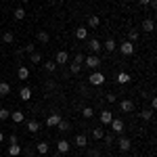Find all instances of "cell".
I'll use <instances>...</instances> for the list:
<instances>
[{"label":"cell","instance_id":"cell-1","mask_svg":"<svg viewBox=\"0 0 157 157\" xmlns=\"http://www.w3.org/2000/svg\"><path fill=\"white\" fill-rule=\"evenodd\" d=\"M101 57L98 55H90V57H84V65L88 67V69H92V71H97L98 67H101Z\"/></svg>","mask_w":157,"mask_h":157},{"label":"cell","instance_id":"cell-2","mask_svg":"<svg viewBox=\"0 0 157 157\" xmlns=\"http://www.w3.org/2000/svg\"><path fill=\"white\" fill-rule=\"evenodd\" d=\"M117 48H120V52L124 55V57H130V55H134V42H130V40H126V42H121V44H117Z\"/></svg>","mask_w":157,"mask_h":157},{"label":"cell","instance_id":"cell-3","mask_svg":"<svg viewBox=\"0 0 157 157\" xmlns=\"http://www.w3.org/2000/svg\"><path fill=\"white\" fill-rule=\"evenodd\" d=\"M88 82H90V86H103L105 84V75L101 71H92L90 78H88Z\"/></svg>","mask_w":157,"mask_h":157},{"label":"cell","instance_id":"cell-4","mask_svg":"<svg viewBox=\"0 0 157 157\" xmlns=\"http://www.w3.org/2000/svg\"><path fill=\"white\" fill-rule=\"evenodd\" d=\"M88 48L97 55V52H101V48H103V42H98L97 38H90V40H88Z\"/></svg>","mask_w":157,"mask_h":157},{"label":"cell","instance_id":"cell-5","mask_svg":"<svg viewBox=\"0 0 157 157\" xmlns=\"http://www.w3.org/2000/svg\"><path fill=\"white\" fill-rule=\"evenodd\" d=\"M111 132H115V134H121L124 132V121L121 120H111Z\"/></svg>","mask_w":157,"mask_h":157},{"label":"cell","instance_id":"cell-6","mask_svg":"<svg viewBox=\"0 0 157 157\" xmlns=\"http://www.w3.org/2000/svg\"><path fill=\"white\" fill-rule=\"evenodd\" d=\"M120 109L124 111V113H130V111H134V103L130 101V98H124L120 103Z\"/></svg>","mask_w":157,"mask_h":157},{"label":"cell","instance_id":"cell-7","mask_svg":"<svg viewBox=\"0 0 157 157\" xmlns=\"http://www.w3.org/2000/svg\"><path fill=\"white\" fill-rule=\"evenodd\" d=\"M67 61H69V55H67L65 50H59V52L55 55V63H57V65H63V63H67Z\"/></svg>","mask_w":157,"mask_h":157},{"label":"cell","instance_id":"cell-8","mask_svg":"<svg viewBox=\"0 0 157 157\" xmlns=\"http://www.w3.org/2000/svg\"><path fill=\"white\" fill-rule=\"evenodd\" d=\"M69 149H71V145H69L67 140H59V143H57V151H59V155L69 153Z\"/></svg>","mask_w":157,"mask_h":157},{"label":"cell","instance_id":"cell-9","mask_svg":"<svg viewBox=\"0 0 157 157\" xmlns=\"http://www.w3.org/2000/svg\"><path fill=\"white\" fill-rule=\"evenodd\" d=\"M130 82H132V75H130V73H126V71H120L117 73V84H130Z\"/></svg>","mask_w":157,"mask_h":157},{"label":"cell","instance_id":"cell-10","mask_svg":"<svg viewBox=\"0 0 157 157\" xmlns=\"http://www.w3.org/2000/svg\"><path fill=\"white\" fill-rule=\"evenodd\" d=\"M103 48H105V50H107V52H109V55H111L113 50H117V42H115L113 38H109L107 42H103Z\"/></svg>","mask_w":157,"mask_h":157},{"label":"cell","instance_id":"cell-11","mask_svg":"<svg viewBox=\"0 0 157 157\" xmlns=\"http://www.w3.org/2000/svg\"><path fill=\"white\" fill-rule=\"evenodd\" d=\"M117 145H120V151H121V153H126V151H130L132 143H130V138H124V136H121L120 140H117Z\"/></svg>","mask_w":157,"mask_h":157},{"label":"cell","instance_id":"cell-12","mask_svg":"<svg viewBox=\"0 0 157 157\" xmlns=\"http://www.w3.org/2000/svg\"><path fill=\"white\" fill-rule=\"evenodd\" d=\"M59 121H61V115L59 113H52V115H48V120H46V126L48 128H55V126H59Z\"/></svg>","mask_w":157,"mask_h":157},{"label":"cell","instance_id":"cell-13","mask_svg":"<svg viewBox=\"0 0 157 157\" xmlns=\"http://www.w3.org/2000/svg\"><path fill=\"white\" fill-rule=\"evenodd\" d=\"M98 117H101V124H105V126H109V124H111V120H113L111 111H107V109H105V111H101V115H98Z\"/></svg>","mask_w":157,"mask_h":157},{"label":"cell","instance_id":"cell-14","mask_svg":"<svg viewBox=\"0 0 157 157\" xmlns=\"http://www.w3.org/2000/svg\"><path fill=\"white\" fill-rule=\"evenodd\" d=\"M48 143H46V140H40V143H38L36 145V151L38 153H40V155H46V153H48Z\"/></svg>","mask_w":157,"mask_h":157},{"label":"cell","instance_id":"cell-15","mask_svg":"<svg viewBox=\"0 0 157 157\" xmlns=\"http://www.w3.org/2000/svg\"><path fill=\"white\" fill-rule=\"evenodd\" d=\"M19 98H21V101H29V98H32V88L23 86V88L19 90Z\"/></svg>","mask_w":157,"mask_h":157},{"label":"cell","instance_id":"cell-16","mask_svg":"<svg viewBox=\"0 0 157 157\" xmlns=\"http://www.w3.org/2000/svg\"><path fill=\"white\" fill-rule=\"evenodd\" d=\"M38 130H40V121H36V120H29V121H27V132L36 134Z\"/></svg>","mask_w":157,"mask_h":157},{"label":"cell","instance_id":"cell-17","mask_svg":"<svg viewBox=\"0 0 157 157\" xmlns=\"http://www.w3.org/2000/svg\"><path fill=\"white\" fill-rule=\"evenodd\" d=\"M75 38L78 40H88V27H78L75 29Z\"/></svg>","mask_w":157,"mask_h":157},{"label":"cell","instance_id":"cell-18","mask_svg":"<svg viewBox=\"0 0 157 157\" xmlns=\"http://www.w3.org/2000/svg\"><path fill=\"white\" fill-rule=\"evenodd\" d=\"M11 120L15 121V124H21V121H25L23 111H13V113H11Z\"/></svg>","mask_w":157,"mask_h":157},{"label":"cell","instance_id":"cell-19","mask_svg":"<svg viewBox=\"0 0 157 157\" xmlns=\"http://www.w3.org/2000/svg\"><path fill=\"white\" fill-rule=\"evenodd\" d=\"M11 94V84L9 82H0V97H9Z\"/></svg>","mask_w":157,"mask_h":157},{"label":"cell","instance_id":"cell-20","mask_svg":"<svg viewBox=\"0 0 157 157\" xmlns=\"http://www.w3.org/2000/svg\"><path fill=\"white\" fill-rule=\"evenodd\" d=\"M73 143H75V147H86L88 145V138H86L84 134H75V140Z\"/></svg>","mask_w":157,"mask_h":157},{"label":"cell","instance_id":"cell-21","mask_svg":"<svg viewBox=\"0 0 157 157\" xmlns=\"http://www.w3.org/2000/svg\"><path fill=\"white\" fill-rule=\"evenodd\" d=\"M21 151H23V149L19 147V143H17V145H11V147H9V155H11V157L21 155Z\"/></svg>","mask_w":157,"mask_h":157},{"label":"cell","instance_id":"cell-22","mask_svg":"<svg viewBox=\"0 0 157 157\" xmlns=\"http://www.w3.org/2000/svg\"><path fill=\"white\" fill-rule=\"evenodd\" d=\"M17 78H19V80H27V78H29V69H27V67H19V69H17Z\"/></svg>","mask_w":157,"mask_h":157},{"label":"cell","instance_id":"cell-23","mask_svg":"<svg viewBox=\"0 0 157 157\" xmlns=\"http://www.w3.org/2000/svg\"><path fill=\"white\" fill-rule=\"evenodd\" d=\"M13 15H15L17 21H21V19H25V9H23V6H17V9L13 11Z\"/></svg>","mask_w":157,"mask_h":157},{"label":"cell","instance_id":"cell-24","mask_svg":"<svg viewBox=\"0 0 157 157\" xmlns=\"http://www.w3.org/2000/svg\"><path fill=\"white\" fill-rule=\"evenodd\" d=\"M13 40H15L13 32H4V34H2V38H0V42H2V44H11Z\"/></svg>","mask_w":157,"mask_h":157},{"label":"cell","instance_id":"cell-25","mask_svg":"<svg viewBox=\"0 0 157 157\" xmlns=\"http://www.w3.org/2000/svg\"><path fill=\"white\" fill-rule=\"evenodd\" d=\"M143 29H145V32H153V29H155L153 19H145V21H143Z\"/></svg>","mask_w":157,"mask_h":157},{"label":"cell","instance_id":"cell-26","mask_svg":"<svg viewBox=\"0 0 157 157\" xmlns=\"http://www.w3.org/2000/svg\"><path fill=\"white\" fill-rule=\"evenodd\" d=\"M82 115H84L86 120L94 117V109H92V107H84V109H82Z\"/></svg>","mask_w":157,"mask_h":157},{"label":"cell","instance_id":"cell-27","mask_svg":"<svg viewBox=\"0 0 157 157\" xmlns=\"http://www.w3.org/2000/svg\"><path fill=\"white\" fill-rule=\"evenodd\" d=\"M101 25V19H98L97 15H92L90 19H88V27H98Z\"/></svg>","mask_w":157,"mask_h":157},{"label":"cell","instance_id":"cell-28","mask_svg":"<svg viewBox=\"0 0 157 157\" xmlns=\"http://www.w3.org/2000/svg\"><path fill=\"white\" fill-rule=\"evenodd\" d=\"M44 69H46L48 73H52L55 69H57V63H55V61H46V63H44Z\"/></svg>","mask_w":157,"mask_h":157},{"label":"cell","instance_id":"cell-29","mask_svg":"<svg viewBox=\"0 0 157 157\" xmlns=\"http://www.w3.org/2000/svg\"><path fill=\"white\" fill-rule=\"evenodd\" d=\"M92 136H94L97 140H101V138L105 136V130H103V128H94V130H92Z\"/></svg>","mask_w":157,"mask_h":157},{"label":"cell","instance_id":"cell-30","mask_svg":"<svg viewBox=\"0 0 157 157\" xmlns=\"http://www.w3.org/2000/svg\"><path fill=\"white\" fill-rule=\"evenodd\" d=\"M38 40H40V42H44V44H46V42H48V40H50L48 32H38Z\"/></svg>","mask_w":157,"mask_h":157},{"label":"cell","instance_id":"cell-31","mask_svg":"<svg viewBox=\"0 0 157 157\" xmlns=\"http://www.w3.org/2000/svg\"><path fill=\"white\" fill-rule=\"evenodd\" d=\"M69 71H71V73H80V71H82V65H80V63H75V61H73L71 65H69Z\"/></svg>","mask_w":157,"mask_h":157},{"label":"cell","instance_id":"cell-32","mask_svg":"<svg viewBox=\"0 0 157 157\" xmlns=\"http://www.w3.org/2000/svg\"><path fill=\"white\" fill-rule=\"evenodd\" d=\"M9 117H11V111H9V109H4V107H2V109H0V120H2V121H6Z\"/></svg>","mask_w":157,"mask_h":157},{"label":"cell","instance_id":"cell-33","mask_svg":"<svg viewBox=\"0 0 157 157\" xmlns=\"http://www.w3.org/2000/svg\"><path fill=\"white\" fill-rule=\"evenodd\" d=\"M29 61H32V63H40V61H42V55H40V52H36V50H34V52H32V55H29Z\"/></svg>","mask_w":157,"mask_h":157},{"label":"cell","instance_id":"cell-34","mask_svg":"<svg viewBox=\"0 0 157 157\" xmlns=\"http://www.w3.org/2000/svg\"><path fill=\"white\" fill-rule=\"evenodd\" d=\"M57 128H59V130H63V132H67V130H69V121L61 120V121H59V126H57Z\"/></svg>","mask_w":157,"mask_h":157},{"label":"cell","instance_id":"cell-35","mask_svg":"<svg viewBox=\"0 0 157 157\" xmlns=\"http://www.w3.org/2000/svg\"><path fill=\"white\" fill-rule=\"evenodd\" d=\"M151 117H153V109H151V111H143V113H140V120H145V121H149Z\"/></svg>","mask_w":157,"mask_h":157},{"label":"cell","instance_id":"cell-36","mask_svg":"<svg viewBox=\"0 0 157 157\" xmlns=\"http://www.w3.org/2000/svg\"><path fill=\"white\" fill-rule=\"evenodd\" d=\"M128 38H130V42L138 40V32H136V29H130V32H128Z\"/></svg>","mask_w":157,"mask_h":157},{"label":"cell","instance_id":"cell-37","mask_svg":"<svg viewBox=\"0 0 157 157\" xmlns=\"http://www.w3.org/2000/svg\"><path fill=\"white\" fill-rule=\"evenodd\" d=\"M105 101H107V103H115V101H117V97H115L113 92H109L107 97H105Z\"/></svg>","mask_w":157,"mask_h":157},{"label":"cell","instance_id":"cell-38","mask_svg":"<svg viewBox=\"0 0 157 157\" xmlns=\"http://www.w3.org/2000/svg\"><path fill=\"white\" fill-rule=\"evenodd\" d=\"M23 50H25V52H29V55H32V52L36 50V46H34V44H27V46H23Z\"/></svg>","mask_w":157,"mask_h":157},{"label":"cell","instance_id":"cell-39","mask_svg":"<svg viewBox=\"0 0 157 157\" xmlns=\"http://www.w3.org/2000/svg\"><path fill=\"white\" fill-rule=\"evenodd\" d=\"M75 63H80V65H84V55H80V52H78V55H75Z\"/></svg>","mask_w":157,"mask_h":157},{"label":"cell","instance_id":"cell-40","mask_svg":"<svg viewBox=\"0 0 157 157\" xmlns=\"http://www.w3.org/2000/svg\"><path fill=\"white\" fill-rule=\"evenodd\" d=\"M9 143H11V145H17V143H19V140H17V134H11V136H9Z\"/></svg>","mask_w":157,"mask_h":157},{"label":"cell","instance_id":"cell-41","mask_svg":"<svg viewBox=\"0 0 157 157\" xmlns=\"http://www.w3.org/2000/svg\"><path fill=\"white\" fill-rule=\"evenodd\" d=\"M155 107H157V98L153 97V98H151V109H155Z\"/></svg>","mask_w":157,"mask_h":157},{"label":"cell","instance_id":"cell-42","mask_svg":"<svg viewBox=\"0 0 157 157\" xmlns=\"http://www.w3.org/2000/svg\"><path fill=\"white\" fill-rule=\"evenodd\" d=\"M149 2H151V0H138V4H143V6H147Z\"/></svg>","mask_w":157,"mask_h":157},{"label":"cell","instance_id":"cell-43","mask_svg":"<svg viewBox=\"0 0 157 157\" xmlns=\"http://www.w3.org/2000/svg\"><path fill=\"white\" fill-rule=\"evenodd\" d=\"M98 155H101L98 151H92V153H90V157H98Z\"/></svg>","mask_w":157,"mask_h":157},{"label":"cell","instance_id":"cell-44","mask_svg":"<svg viewBox=\"0 0 157 157\" xmlns=\"http://www.w3.org/2000/svg\"><path fill=\"white\" fill-rule=\"evenodd\" d=\"M2 140H4V134H2V132H0V143H2Z\"/></svg>","mask_w":157,"mask_h":157},{"label":"cell","instance_id":"cell-45","mask_svg":"<svg viewBox=\"0 0 157 157\" xmlns=\"http://www.w3.org/2000/svg\"><path fill=\"white\" fill-rule=\"evenodd\" d=\"M21 2H23V4H27V2H29V0H21Z\"/></svg>","mask_w":157,"mask_h":157},{"label":"cell","instance_id":"cell-46","mask_svg":"<svg viewBox=\"0 0 157 157\" xmlns=\"http://www.w3.org/2000/svg\"><path fill=\"white\" fill-rule=\"evenodd\" d=\"M121 2H130V0H121Z\"/></svg>","mask_w":157,"mask_h":157},{"label":"cell","instance_id":"cell-47","mask_svg":"<svg viewBox=\"0 0 157 157\" xmlns=\"http://www.w3.org/2000/svg\"><path fill=\"white\" fill-rule=\"evenodd\" d=\"M0 46H2V42H0Z\"/></svg>","mask_w":157,"mask_h":157},{"label":"cell","instance_id":"cell-48","mask_svg":"<svg viewBox=\"0 0 157 157\" xmlns=\"http://www.w3.org/2000/svg\"><path fill=\"white\" fill-rule=\"evenodd\" d=\"M69 2H71V0H69Z\"/></svg>","mask_w":157,"mask_h":157}]
</instances>
